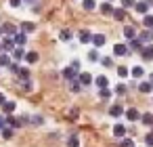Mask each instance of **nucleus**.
<instances>
[{
  "mask_svg": "<svg viewBox=\"0 0 153 147\" xmlns=\"http://www.w3.org/2000/svg\"><path fill=\"white\" fill-rule=\"evenodd\" d=\"M128 74H130V69H128V67H124V65H120V67H117V76H120V78H126Z\"/></svg>",
  "mask_w": 153,
  "mask_h": 147,
  "instance_id": "obj_34",
  "label": "nucleus"
},
{
  "mask_svg": "<svg viewBox=\"0 0 153 147\" xmlns=\"http://www.w3.org/2000/svg\"><path fill=\"white\" fill-rule=\"evenodd\" d=\"M4 101H7V97H4L2 93H0V105H4Z\"/></svg>",
  "mask_w": 153,
  "mask_h": 147,
  "instance_id": "obj_47",
  "label": "nucleus"
},
{
  "mask_svg": "<svg viewBox=\"0 0 153 147\" xmlns=\"http://www.w3.org/2000/svg\"><path fill=\"white\" fill-rule=\"evenodd\" d=\"M101 65H105V67H111V65H113L111 57H103V59H101Z\"/></svg>",
  "mask_w": 153,
  "mask_h": 147,
  "instance_id": "obj_38",
  "label": "nucleus"
},
{
  "mask_svg": "<svg viewBox=\"0 0 153 147\" xmlns=\"http://www.w3.org/2000/svg\"><path fill=\"white\" fill-rule=\"evenodd\" d=\"M136 2L134 0H122V9H130V7H134Z\"/></svg>",
  "mask_w": 153,
  "mask_h": 147,
  "instance_id": "obj_39",
  "label": "nucleus"
},
{
  "mask_svg": "<svg viewBox=\"0 0 153 147\" xmlns=\"http://www.w3.org/2000/svg\"><path fill=\"white\" fill-rule=\"evenodd\" d=\"M21 2H25V4H34L36 0H21Z\"/></svg>",
  "mask_w": 153,
  "mask_h": 147,
  "instance_id": "obj_48",
  "label": "nucleus"
},
{
  "mask_svg": "<svg viewBox=\"0 0 153 147\" xmlns=\"http://www.w3.org/2000/svg\"><path fill=\"white\" fill-rule=\"evenodd\" d=\"M13 42H15V44H17V46H23V44H25V42H27V36H25V34H23V32H17V34H15V36H13Z\"/></svg>",
  "mask_w": 153,
  "mask_h": 147,
  "instance_id": "obj_11",
  "label": "nucleus"
},
{
  "mask_svg": "<svg viewBox=\"0 0 153 147\" xmlns=\"http://www.w3.org/2000/svg\"><path fill=\"white\" fill-rule=\"evenodd\" d=\"M78 82H80L82 86H88V84H92V76H90L88 72H80V74H78Z\"/></svg>",
  "mask_w": 153,
  "mask_h": 147,
  "instance_id": "obj_5",
  "label": "nucleus"
},
{
  "mask_svg": "<svg viewBox=\"0 0 153 147\" xmlns=\"http://www.w3.org/2000/svg\"><path fill=\"white\" fill-rule=\"evenodd\" d=\"M15 74H17V76H19L21 80H30V72H27V69H21V67H19V69H17Z\"/></svg>",
  "mask_w": 153,
  "mask_h": 147,
  "instance_id": "obj_33",
  "label": "nucleus"
},
{
  "mask_svg": "<svg viewBox=\"0 0 153 147\" xmlns=\"http://www.w3.org/2000/svg\"><path fill=\"white\" fill-rule=\"evenodd\" d=\"M138 40H140L143 44H145V42H151V40H153V32H151V30L140 32V34H138Z\"/></svg>",
  "mask_w": 153,
  "mask_h": 147,
  "instance_id": "obj_15",
  "label": "nucleus"
},
{
  "mask_svg": "<svg viewBox=\"0 0 153 147\" xmlns=\"http://www.w3.org/2000/svg\"><path fill=\"white\" fill-rule=\"evenodd\" d=\"M120 147H134V141L124 137V139H122V143H120Z\"/></svg>",
  "mask_w": 153,
  "mask_h": 147,
  "instance_id": "obj_35",
  "label": "nucleus"
},
{
  "mask_svg": "<svg viewBox=\"0 0 153 147\" xmlns=\"http://www.w3.org/2000/svg\"><path fill=\"white\" fill-rule=\"evenodd\" d=\"M78 74H80V72H76V69H71V67H65V69H63V78L69 80V82H76V80H78Z\"/></svg>",
  "mask_w": 153,
  "mask_h": 147,
  "instance_id": "obj_4",
  "label": "nucleus"
},
{
  "mask_svg": "<svg viewBox=\"0 0 153 147\" xmlns=\"http://www.w3.org/2000/svg\"><path fill=\"white\" fill-rule=\"evenodd\" d=\"M145 143H147L149 147H153V132H149V134L145 137Z\"/></svg>",
  "mask_w": 153,
  "mask_h": 147,
  "instance_id": "obj_41",
  "label": "nucleus"
},
{
  "mask_svg": "<svg viewBox=\"0 0 153 147\" xmlns=\"http://www.w3.org/2000/svg\"><path fill=\"white\" fill-rule=\"evenodd\" d=\"M101 13H103V15H111V13H113L111 2H103V4H101Z\"/></svg>",
  "mask_w": 153,
  "mask_h": 147,
  "instance_id": "obj_25",
  "label": "nucleus"
},
{
  "mask_svg": "<svg viewBox=\"0 0 153 147\" xmlns=\"http://www.w3.org/2000/svg\"><path fill=\"white\" fill-rule=\"evenodd\" d=\"M111 97V90L109 88H101V99H109Z\"/></svg>",
  "mask_w": 153,
  "mask_h": 147,
  "instance_id": "obj_40",
  "label": "nucleus"
},
{
  "mask_svg": "<svg viewBox=\"0 0 153 147\" xmlns=\"http://www.w3.org/2000/svg\"><path fill=\"white\" fill-rule=\"evenodd\" d=\"M138 116H140V113H138V109H134V107L126 109V118H128L130 122H136V120H138Z\"/></svg>",
  "mask_w": 153,
  "mask_h": 147,
  "instance_id": "obj_18",
  "label": "nucleus"
},
{
  "mask_svg": "<svg viewBox=\"0 0 153 147\" xmlns=\"http://www.w3.org/2000/svg\"><path fill=\"white\" fill-rule=\"evenodd\" d=\"M143 25L149 28V30H153V15H145L143 17Z\"/></svg>",
  "mask_w": 153,
  "mask_h": 147,
  "instance_id": "obj_29",
  "label": "nucleus"
},
{
  "mask_svg": "<svg viewBox=\"0 0 153 147\" xmlns=\"http://www.w3.org/2000/svg\"><path fill=\"white\" fill-rule=\"evenodd\" d=\"M21 59H25V49H23V46H17V49L13 51V61L17 63V61H21Z\"/></svg>",
  "mask_w": 153,
  "mask_h": 147,
  "instance_id": "obj_12",
  "label": "nucleus"
},
{
  "mask_svg": "<svg viewBox=\"0 0 153 147\" xmlns=\"http://www.w3.org/2000/svg\"><path fill=\"white\" fill-rule=\"evenodd\" d=\"M0 49H2L4 53H13V51H15V42H13V38L4 36V38H2V42H0Z\"/></svg>",
  "mask_w": 153,
  "mask_h": 147,
  "instance_id": "obj_2",
  "label": "nucleus"
},
{
  "mask_svg": "<svg viewBox=\"0 0 153 147\" xmlns=\"http://www.w3.org/2000/svg\"><path fill=\"white\" fill-rule=\"evenodd\" d=\"M30 122L38 126V124H42V122H44V118H42V116H32V118H30Z\"/></svg>",
  "mask_w": 153,
  "mask_h": 147,
  "instance_id": "obj_36",
  "label": "nucleus"
},
{
  "mask_svg": "<svg viewBox=\"0 0 153 147\" xmlns=\"http://www.w3.org/2000/svg\"><path fill=\"white\" fill-rule=\"evenodd\" d=\"M13 59L9 57V53H0V67H11Z\"/></svg>",
  "mask_w": 153,
  "mask_h": 147,
  "instance_id": "obj_16",
  "label": "nucleus"
},
{
  "mask_svg": "<svg viewBox=\"0 0 153 147\" xmlns=\"http://www.w3.org/2000/svg\"><path fill=\"white\" fill-rule=\"evenodd\" d=\"M113 137L124 139V137H126V126H124V124H115V126H113Z\"/></svg>",
  "mask_w": 153,
  "mask_h": 147,
  "instance_id": "obj_13",
  "label": "nucleus"
},
{
  "mask_svg": "<svg viewBox=\"0 0 153 147\" xmlns=\"http://www.w3.org/2000/svg\"><path fill=\"white\" fill-rule=\"evenodd\" d=\"M143 46H145V44H143L138 38H132V40H130V44H128V51L132 49V51H138V53H140V51H143Z\"/></svg>",
  "mask_w": 153,
  "mask_h": 147,
  "instance_id": "obj_14",
  "label": "nucleus"
},
{
  "mask_svg": "<svg viewBox=\"0 0 153 147\" xmlns=\"http://www.w3.org/2000/svg\"><path fill=\"white\" fill-rule=\"evenodd\" d=\"M107 42V38H105V34H92V44L97 46V49H101L103 44Z\"/></svg>",
  "mask_w": 153,
  "mask_h": 147,
  "instance_id": "obj_7",
  "label": "nucleus"
},
{
  "mask_svg": "<svg viewBox=\"0 0 153 147\" xmlns=\"http://www.w3.org/2000/svg\"><path fill=\"white\" fill-rule=\"evenodd\" d=\"M124 36H126L128 40H132V38H136V30H134L132 25H126V28H124Z\"/></svg>",
  "mask_w": 153,
  "mask_h": 147,
  "instance_id": "obj_21",
  "label": "nucleus"
},
{
  "mask_svg": "<svg viewBox=\"0 0 153 147\" xmlns=\"http://www.w3.org/2000/svg\"><path fill=\"white\" fill-rule=\"evenodd\" d=\"M117 21H124L126 19V9H113V13H111Z\"/></svg>",
  "mask_w": 153,
  "mask_h": 147,
  "instance_id": "obj_19",
  "label": "nucleus"
},
{
  "mask_svg": "<svg viewBox=\"0 0 153 147\" xmlns=\"http://www.w3.org/2000/svg\"><path fill=\"white\" fill-rule=\"evenodd\" d=\"M15 107H17V103H15V101H4V105H2V111H4V116H13Z\"/></svg>",
  "mask_w": 153,
  "mask_h": 147,
  "instance_id": "obj_8",
  "label": "nucleus"
},
{
  "mask_svg": "<svg viewBox=\"0 0 153 147\" xmlns=\"http://www.w3.org/2000/svg\"><path fill=\"white\" fill-rule=\"evenodd\" d=\"M71 69H76V72H80V61H74V63H71Z\"/></svg>",
  "mask_w": 153,
  "mask_h": 147,
  "instance_id": "obj_45",
  "label": "nucleus"
},
{
  "mask_svg": "<svg viewBox=\"0 0 153 147\" xmlns=\"http://www.w3.org/2000/svg\"><path fill=\"white\" fill-rule=\"evenodd\" d=\"M13 130H15V128H9V126H4L2 130H0V134H2L4 139H11V137H13Z\"/></svg>",
  "mask_w": 153,
  "mask_h": 147,
  "instance_id": "obj_31",
  "label": "nucleus"
},
{
  "mask_svg": "<svg viewBox=\"0 0 153 147\" xmlns=\"http://www.w3.org/2000/svg\"><path fill=\"white\" fill-rule=\"evenodd\" d=\"M59 38H61L63 42H69V40H71V32H69V30H63V32L59 34Z\"/></svg>",
  "mask_w": 153,
  "mask_h": 147,
  "instance_id": "obj_32",
  "label": "nucleus"
},
{
  "mask_svg": "<svg viewBox=\"0 0 153 147\" xmlns=\"http://www.w3.org/2000/svg\"><path fill=\"white\" fill-rule=\"evenodd\" d=\"M149 7H151V2H136V4H134L136 13H140V15H147V13H149Z\"/></svg>",
  "mask_w": 153,
  "mask_h": 147,
  "instance_id": "obj_9",
  "label": "nucleus"
},
{
  "mask_svg": "<svg viewBox=\"0 0 153 147\" xmlns=\"http://www.w3.org/2000/svg\"><path fill=\"white\" fill-rule=\"evenodd\" d=\"M149 82H151V84H153V74H151V76H149Z\"/></svg>",
  "mask_w": 153,
  "mask_h": 147,
  "instance_id": "obj_49",
  "label": "nucleus"
},
{
  "mask_svg": "<svg viewBox=\"0 0 153 147\" xmlns=\"http://www.w3.org/2000/svg\"><path fill=\"white\" fill-rule=\"evenodd\" d=\"M151 32H153V30H151Z\"/></svg>",
  "mask_w": 153,
  "mask_h": 147,
  "instance_id": "obj_53",
  "label": "nucleus"
},
{
  "mask_svg": "<svg viewBox=\"0 0 153 147\" xmlns=\"http://www.w3.org/2000/svg\"><path fill=\"white\" fill-rule=\"evenodd\" d=\"M138 90L145 93V95H149V93L153 90V84H151V82H140V84H138Z\"/></svg>",
  "mask_w": 153,
  "mask_h": 147,
  "instance_id": "obj_22",
  "label": "nucleus"
},
{
  "mask_svg": "<svg viewBox=\"0 0 153 147\" xmlns=\"http://www.w3.org/2000/svg\"><path fill=\"white\" fill-rule=\"evenodd\" d=\"M130 74L138 80V78H143V76H145V69H143L140 65H136V67H132V69H130Z\"/></svg>",
  "mask_w": 153,
  "mask_h": 147,
  "instance_id": "obj_23",
  "label": "nucleus"
},
{
  "mask_svg": "<svg viewBox=\"0 0 153 147\" xmlns=\"http://www.w3.org/2000/svg\"><path fill=\"white\" fill-rule=\"evenodd\" d=\"M78 38H80V42H82V44H88V42H92V34H90L88 30H82V32L78 34Z\"/></svg>",
  "mask_w": 153,
  "mask_h": 147,
  "instance_id": "obj_10",
  "label": "nucleus"
},
{
  "mask_svg": "<svg viewBox=\"0 0 153 147\" xmlns=\"http://www.w3.org/2000/svg\"><path fill=\"white\" fill-rule=\"evenodd\" d=\"M140 57H143L145 61H151V59H153V44H147V46H143V51H140Z\"/></svg>",
  "mask_w": 153,
  "mask_h": 147,
  "instance_id": "obj_6",
  "label": "nucleus"
},
{
  "mask_svg": "<svg viewBox=\"0 0 153 147\" xmlns=\"http://www.w3.org/2000/svg\"><path fill=\"white\" fill-rule=\"evenodd\" d=\"M82 7H84L86 11H94V9H97V2H94V0H84Z\"/></svg>",
  "mask_w": 153,
  "mask_h": 147,
  "instance_id": "obj_30",
  "label": "nucleus"
},
{
  "mask_svg": "<svg viewBox=\"0 0 153 147\" xmlns=\"http://www.w3.org/2000/svg\"><path fill=\"white\" fill-rule=\"evenodd\" d=\"M34 30H36V25H34L32 21H23V23H21V32H23V34H30V32H34Z\"/></svg>",
  "mask_w": 153,
  "mask_h": 147,
  "instance_id": "obj_20",
  "label": "nucleus"
},
{
  "mask_svg": "<svg viewBox=\"0 0 153 147\" xmlns=\"http://www.w3.org/2000/svg\"><path fill=\"white\" fill-rule=\"evenodd\" d=\"M9 4H11L13 9H17V7H21V0H9Z\"/></svg>",
  "mask_w": 153,
  "mask_h": 147,
  "instance_id": "obj_44",
  "label": "nucleus"
},
{
  "mask_svg": "<svg viewBox=\"0 0 153 147\" xmlns=\"http://www.w3.org/2000/svg\"><path fill=\"white\" fill-rule=\"evenodd\" d=\"M25 61H27V63H36V61H38V53H36V51L25 53Z\"/></svg>",
  "mask_w": 153,
  "mask_h": 147,
  "instance_id": "obj_26",
  "label": "nucleus"
},
{
  "mask_svg": "<svg viewBox=\"0 0 153 147\" xmlns=\"http://www.w3.org/2000/svg\"><path fill=\"white\" fill-rule=\"evenodd\" d=\"M0 53H2V49H0Z\"/></svg>",
  "mask_w": 153,
  "mask_h": 147,
  "instance_id": "obj_52",
  "label": "nucleus"
},
{
  "mask_svg": "<svg viewBox=\"0 0 153 147\" xmlns=\"http://www.w3.org/2000/svg\"><path fill=\"white\" fill-rule=\"evenodd\" d=\"M0 36H2V32H0Z\"/></svg>",
  "mask_w": 153,
  "mask_h": 147,
  "instance_id": "obj_51",
  "label": "nucleus"
},
{
  "mask_svg": "<svg viewBox=\"0 0 153 147\" xmlns=\"http://www.w3.org/2000/svg\"><path fill=\"white\" fill-rule=\"evenodd\" d=\"M94 84H97L99 88H107V86H109V80H107L105 76H99V78L94 80Z\"/></svg>",
  "mask_w": 153,
  "mask_h": 147,
  "instance_id": "obj_24",
  "label": "nucleus"
},
{
  "mask_svg": "<svg viewBox=\"0 0 153 147\" xmlns=\"http://www.w3.org/2000/svg\"><path fill=\"white\" fill-rule=\"evenodd\" d=\"M115 93H117V95H124V93H126V86H124V84H117V86H115Z\"/></svg>",
  "mask_w": 153,
  "mask_h": 147,
  "instance_id": "obj_43",
  "label": "nucleus"
},
{
  "mask_svg": "<svg viewBox=\"0 0 153 147\" xmlns=\"http://www.w3.org/2000/svg\"><path fill=\"white\" fill-rule=\"evenodd\" d=\"M88 59H90V61H99V53H97V49H92V51L88 53Z\"/></svg>",
  "mask_w": 153,
  "mask_h": 147,
  "instance_id": "obj_37",
  "label": "nucleus"
},
{
  "mask_svg": "<svg viewBox=\"0 0 153 147\" xmlns=\"http://www.w3.org/2000/svg\"><path fill=\"white\" fill-rule=\"evenodd\" d=\"M0 32H2V36H9V38H13V36L17 34V28H15L13 23H2V25H0Z\"/></svg>",
  "mask_w": 153,
  "mask_h": 147,
  "instance_id": "obj_1",
  "label": "nucleus"
},
{
  "mask_svg": "<svg viewBox=\"0 0 153 147\" xmlns=\"http://www.w3.org/2000/svg\"><path fill=\"white\" fill-rule=\"evenodd\" d=\"M67 147H80V139H78V134H71V137L67 139Z\"/></svg>",
  "mask_w": 153,
  "mask_h": 147,
  "instance_id": "obj_28",
  "label": "nucleus"
},
{
  "mask_svg": "<svg viewBox=\"0 0 153 147\" xmlns=\"http://www.w3.org/2000/svg\"><path fill=\"white\" fill-rule=\"evenodd\" d=\"M107 2H113V0H107Z\"/></svg>",
  "mask_w": 153,
  "mask_h": 147,
  "instance_id": "obj_50",
  "label": "nucleus"
},
{
  "mask_svg": "<svg viewBox=\"0 0 153 147\" xmlns=\"http://www.w3.org/2000/svg\"><path fill=\"white\" fill-rule=\"evenodd\" d=\"M128 53H130V51H128V44H122V42H120V44L113 46V55H115V57H124V55H128Z\"/></svg>",
  "mask_w": 153,
  "mask_h": 147,
  "instance_id": "obj_3",
  "label": "nucleus"
},
{
  "mask_svg": "<svg viewBox=\"0 0 153 147\" xmlns=\"http://www.w3.org/2000/svg\"><path fill=\"white\" fill-rule=\"evenodd\" d=\"M140 120H143V124H145V126H153V113H143V116H140Z\"/></svg>",
  "mask_w": 153,
  "mask_h": 147,
  "instance_id": "obj_27",
  "label": "nucleus"
},
{
  "mask_svg": "<svg viewBox=\"0 0 153 147\" xmlns=\"http://www.w3.org/2000/svg\"><path fill=\"white\" fill-rule=\"evenodd\" d=\"M122 113H124V109H122V105H120V103H117V105H111V107H109V116H113V118H120Z\"/></svg>",
  "mask_w": 153,
  "mask_h": 147,
  "instance_id": "obj_17",
  "label": "nucleus"
},
{
  "mask_svg": "<svg viewBox=\"0 0 153 147\" xmlns=\"http://www.w3.org/2000/svg\"><path fill=\"white\" fill-rule=\"evenodd\" d=\"M80 86H82V84H80L78 80H76V82H71V90H74V93H80Z\"/></svg>",
  "mask_w": 153,
  "mask_h": 147,
  "instance_id": "obj_42",
  "label": "nucleus"
},
{
  "mask_svg": "<svg viewBox=\"0 0 153 147\" xmlns=\"http://www.w3.org/2000/svg\"><path fill=\"white\" fill-rule=\"evenodd\" d=\"M4 118H7L4 113H2V116H0V130H2V128H4Z\"/></svg>",
  "mask_w": 153,
  "mask_h": 147,
  "instance_id": "obj_46",
  "label": "nucleus"
}]
</instances>
